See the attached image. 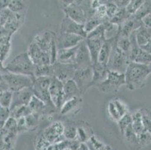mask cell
<instances>
[{
    "label": "cell",
    "mask_w": 151,
    "mask_h": 150,
    "mask_svg": "<svg viewBox=\"0 0 151 150\" xmlns=\"http://www.w3.org/2000/svg\"><path fill=\"white\" fill-rule=\"evenodd\" d=\"M150 74L148 65L131 62L124 74L126 86L130 90L143 88Z\"/></svg>",
    "instance_id": "6da1fadb"
},
{
    "label": "cell",
    "mask_w": 151,
    "mask_h": 150,
    "mask_svg": "<svg viewBox=\"0 0 151 150\" xmlns=\"http://www.w3.org/2000/svg\"><path fill=\"white\" fill-rule=\"evenodd\" d=\"M63 8L65 16L83 25L94 16L96 11L92 8L91 1H73Z\"/></svg>",
    "instance_id": "7a4b0ae2"
},
{
    "label": "cell",
    "mask_w": 151,
    "mask_h": 150,
    "mask_svg": "<svg viewBox=\"0 0 151 150\" xmlns=\"http://www.w3.org/2000/svg\"><path fill=\"white\" fill-rule=\"evenodd\" d=\"M5 67L7 71L14 74L35 78V65L29 56L27 52L15 56Z\"/></svg>",
    "instance_id": "3957f363"
},
{
    "label": "cell",
    "mask_w": 151,
    "mask_h": 150,
    "mask_svg": "<svg viewBox=\"0 0 151 150\" xmlns=\"http://www.w3.org/2000/svg\"><path fill=\"white\" fill-rule=\"evenodd\" d=\"M50 78H35L32 84V91L34 95L42 100L46 105V113L50 114L57 111V108L51 101L49 93Z\"/></svg>",
    "instance_id": "277c9868"
},
{
    "label": "cell",
    "mask_w": 151,
    "mask_h": 150,
    "mask_svg": "<svg viewBox=\"0 0 151 150\" xmlns=\"http://www.w3.org/2000/svg\"><path fill=\"white\" fill-rule=\"evenodd\" d=\"M117 38L114 40L112 45L111 53L107 67L109 71H115L120 74H125L131 61L128 55L122 52L116 46Z\"/></svg>",
    "instance_id": "5b68a950"
},
{
    "label": "cell",
    "mask_w": 151,
    "mask_h": 150,
    "mask_svg": "<svg viewBox=\"0 0 151 150\" xmlns=\"http://www.w3.org/2000/svg\"><path fill=\"white\" fill-rule=\"evenodd\" d=\"M4 77H5L9 90L12 93L25 89V88L32 87L34 78H35L26 76V75L14 74V73L7 71L6 68L4 71Z\"/></svg>",
    "instance_id": "8992f818"
},
{
    "label": "cell",
    "mask_w": 151,
    "mask_h": 150,
    "mask_svg": "<svg viewBox=\"0 0 151 150\" xmlns=\"http://www.w3.org/2000/svg\"><path fill=\"white\" fill-rule=\"evenodd\" d=\"M123 85H126L125 74L109 71L106 80L97 85L96 87L100 92L108 94L117 93Z\"/></svg>",
    "instance_id": "52a82bcc"
},
{
    "label": "cell",
    "mask_w": 151,
    "mask_h": 150,
    "mask_svg": "<svg viewBox=\"0 0 151 150\" xmlns=\"http://www.w3.org/2000/svg\"><path fill=\"white\" fill-rule=\"evenodd\" d=\"M93 72L91 68L86 69H77L75 71L73 80L80 89L81 95L86 93L89 88L93 86Z\"/></svg>",
    "instance_id": "ba28073f"
},
{
    "label": "cell",
    "mask_w": 151,
    "mask_h": 150,
    "mask_svg": "<svg viewBox=\"0 0 151 150\" xmlns=\"http://www.w3.org/2000/svg\"><path fill=\"white\" fill-rule=\"evenodd\" d=\"M50 98L57 110L60 111L63 104H65V95L63 92V83L55 77L52 78L49 87Z\"/></svg>",
    "instance_id": "9c48e42d"
},
{
    "label": "cell",
    "mask_w": 151,
    "mask_h": 150,
    "mask_svg": "<svg viewBox=\"0 0 151 150\" xmlns=\"http://www.w3.org/2000/svg\"><path fill=\"white\" fill-rule=\"evenodd\" d=\"M75 66L76 69H86L92 67L91 56L85 40L81 42L78 46Z\"/></svg>",
    "instance_id": "30bf717a"
},
{
    "label": "cell",
    "mask_w": 151,
    "mask_h": 150,
    "mask_svg": "<svg viewBox=\"0 0 151 150\" xmlns=\"http://www.w3.org/2000/svg\"><path fill=\"white\" fill-rule=\"evenodd\" d=\"M52 65H53L54 77L61 81L63 83L69 80L73 79L77 70L75 65L64 64V63L56 62Z\"/></svg>",
    "instance_id": "8fae6325"
},
{
    "label": "cell",
    "mask_w": 151,
    "mask_h": 150,
    "mask_svg": "<svg viewBox=\"0 0 151 150\" xmlns=\"http://www.w3.org/2000/svg\"><path fill=\"white\" fill-rule=\"evenodd\" d=\"M27 53L35 66L51 65L50 54L42 50L34 41L29 46Z\"/></svg>",
    "instance_id": "7c38bea8"
},
{
    "label": "cell",
    "mask_w": 151,
    "mask_h": 150,
    "mask_svg": "<svg viewBox=\"0 0 151 150\" xmlns=\"http://www.w3.org/2000/svg\"><path fill=\"white\" fill-rule=\"evenodd\" d=\"M63 124L60 122H56L45 129L43 136L49 144H57L65 140L63 136Z\"/></svg>",
    "instance_id": "4fadbf2b"
},
{
    "label": "cell",
    "mask_w": 151,
    "mask_h": 150,
    "mask_svg": "<svg viewBox=\"0 0 151 150\" xmlns=\"http://www.w3.org/2000/svg\"><path fill=\"white\" fill-rule=\"evenodd\" d=\"M60 32L74 34L79 35L85 39L87 36V34L84 31V26L83 24L76 23L66 16L64 17L62 20Z\"/></svg>",
    "instance_id": "5bb4252c"
},
{
    "label": "cell",
    "mask_w": 151,
    "mask_h": 150,
    "mask_svg": "<svg viewBox=\"0 0 151 150\" xmlns=\"http://www.w3.org/2000/svg\"><path fill=\"white\" fill-rule=\"evenodd\" d=\"M85 40V38L79 35L69 34V33L60 32L57 35V50H64L73 48L78 46L81 42Z\"/></svg>",
    "instance_id": "9a60e30c"
},
{
    "label": "cell",
    "mask_w": 151,
    "mask_h": 150,
    "mask_svg": "<svg viewBox=\"0 0 151 150\" xmlns=\"http://www.w3.org/2000/svg\"><path fill=\"white\" fill-rule=\"evenodd\" d=\"M56 40H57V35L54 32L50 31H44L38 34L35 37L33 41L42 50L49 53L50 56L52 46Z\"/></svg>",
    "instance_id": "2e32d148"
},
{
    "label": "cell",
    "mask_w": 151,
    "mask_h": 150,
    "mask_svg": "<svg viewBox=\"0 0 151 150\" xmlns=\"http://www.w3.org/2000/svg\"><path fill=\"white\" fill-rule=\"evenodd\" d=\"M34 95L32 88H25L13 93L12 102L10 107V111L17 107L29 105L32 97Z\"/></svg>",
    "instance_id": "e0dca14e"
},
{
    "label": "cell",
    "mask_w": 151,
    "mask_h": 150,
    "mask_svg": "<svg viewBox=\"0 0 151 150\" xmlns=\"http://www.w3.org/2000/svg\"><path fill=\"white\" fill-rule=\"evenodd\" d=\"M142 24L143 23L141 20H137L132 15L120 27L119 37L129 38L132 33L136 31Z\"/></svg>",
    "instance_id": "ac0fdd59"
},
{
    "label": "cell",
    "mask_w": 151,
    "mask_h": 150,
    "mask_svg": "<svg viewBox=\"0 0 151 150\" xmlns=\"http://www.w3.org/2000/svg\"><path fill=\"white\" fill-rule=\"evenodd\" d=\"M87 45L90 56H91L92 65L98 62V57L99 52L101 50L102 45L105 41V38H99V39H85Z\"/></svg>",
    "instance_id": "d6986e66"
},
{
    "label": "cell",
    "mask_w": 151,
    "mask_h": 150,
    "mask_svg": "<svg viewBox=\"0 0 151 150\" xmlns=\"http://www.w3.org/2000/svg\"><path fill=\"white\" fill-rule=\"evenodd\" d=\"M92 69L93 72V86H96L106 80L109 71L107 66H104L99 62H96L92 65Z\"/></svg>",
    "instance_id": "ffe728a7"
},
{
    "label": "cell",
    "mask_w": 151,
    "mask_h": 150,
    "mask_svg": "<svg viewBox=\"0 0 151 150\" xmlns=\"http://www.w3.org/2000/svg\"><path fill=\"white\" fill-rule=\"evenodd\" d=\"M78 46L73 48H69V49L59 50L57 51V62L64 63V64L75 65Z\"/></svg>",
    "instance_id": "44dd1931"
},
{
    "label": "cell",
    "mask_w": 151,
    "mask_h": 150,
    "mask_svg": "<svg viewBox=\"0 0 151 150\" xmlns=\"http://www.w3.org/2000/svg\"><path fill=\"white\" fill-rule=\"evenodd\" d=\"M63 92L65 95V101L74 98L81 97L80 89L73 80H69L63 83Z\"/></svg>",
    "instance_id": "7402d4cb"
},
{
    "label": "cell",
    "mask_w": 151,
    "mask_h": 150,
    "mask_svg": "<svg viewBox=\"0 0 151 150\" xmlns=\"http://www.w3.org/2000/svg\"><path fill=\"white\" fill-rule=\"evenodd\" d=\"M23 20V15L21 13H13L7 20L5 24L4 25V28L6 29V31L12 35L17 29L20 27V24Z\"/></svg>",
    "instance_id": "603a6c76"
},
{
    "label": "cell",
    "mask_w": 151,
    "mask_h": 150,
    "mask_svg": "<svg viewBox=\"0 0 151 150\" xmlns=\"http://www.w3.org/2000/svg\"><path fill=\"white\" fill-rule=\"evenodd\" d=\"M135 36L138 46H144L151 41V28L142 24L135 31Z\"/></svg>",
    "instance_id": "cb8c5ba5"
},
{
    "label": "cell",
    "mask_w": 151,
    "mask_h": 150,
    "mask_svg": "<svg viewBox=\"0 0 151 150\" xmlns=\"http://www.w3.org/2000/svg\"><path fill=\"white\" fill-rule=\"evenodd\" d=\"M114 40H110V41L105 40V41L104 42L102 47H101V50L99 52V54L98 62L99 64L102 65L104 66L108 65L110 55H111V49H112V45H113Z\"/></svg>",
    "instance_id": "d4e9b609"
},
{
    "label": "cell",
    "mask_w": 151,
    "mask_h": 150,
    "mask_svg": "<svg viewBox=\"0 0 151 150\" xmlns=\"http://www.w3.org/2000/svg\"><path fill=\"white\" fill-rule=\"evenodd\" d=\"M28 106L32 112L34 113L38 114L39 116L41 114H46V105L42 100H40L36 96L33 95L32 97Z\"/></svg>",
    "instance_id": "484cf974"
},
{
    "label": "cell",
    "mask_w": 151,
    "mask_h": 150,
    "mask_svg": "<svg viewBox=\"0 0 151 150\" xmlns=\"http://www.w3.org/2000/svg\"><path fill=\"white\" fill-rule=\"evenodd\" d=\"M119 33H120V26L111 23V22L105 23L104 37L106 41L114 40L117 38L119 37Z\"/></svg>",
    "instance_id": "4316f807"
},
{
    "label": "cell",
    "mask_w": 151,
    "mask_h": 150,
    "mask_svg": "<svg viewBox=\"0 0 151 150\" xmlns=\"http://www.w3.org/2000/svg\"><path fill=\"white\" fill-rule=\"evenodd\" d=\"M53 68L52 65L35 66V78H53Z\"/></svg>",
    "instance_id": "83f0119b"
},
{
    "label": "cell",
    "mask_w": 151,
    "mask_h": 150,
    "mask_svg": "<svg viewBox=\"0 0 151 150\" xmlns=\"http://www.w3.org/2000/svg\"><path fill=\"white\" fill-rule=\"evenodd\" d=\"M11 48V36L0 38V61L3 62L9 55Z\"/></svg>",
    "instance_id": "f1b7e54d"
},
{
    "label": "cell",
    "mask_w": 151,
    "mask_h": 150,
    "mask_svg": "<svg viewBox=\"0 0 151 150\" xmlns=\"http://www.w3.org/2000/svg\"><path fill=\"white\" fill-rule=\"evenodd\" d=\"M81 103V97L70 99L68 101H65V104H63V106L60 109V113L63 115H65V114L75 111L77 107L80 105Z\"/></svg>",
    "instance_id": "f546056e"
},
{
    "label": "cell",
    "mask_w": 151,
    "mask_h": 150,
    "mask_svg": "<svg viewBox=\"0 0 151 150\" xmlns=\"http://www.w3.org/2000/svg\"><path fill=\"white\" fill-rule=\"evenodd\" d=\"M131 16L128 14L126 8H118L114 16L112 17V19L109 22H111L112 23H115V24L118 25V26L120 27L123 23H125L126 20L129 18Z\"/></svg>",
    "instance_id": "4dcf8cb0"
},
{
    "label": "cell",
    "mask_w": 151,
    "mask_h": 150,
    "mask_svg": "<svg viewBox=\"0 0 151 150\" xmlns=\"http://www.w3.org/2000/svg\"><path fill=\"white\" fill-rule=\"evenodd\" d=\"M31 113H32V112L28 105L20 106V107H17L11 111V117L17 120L21 118L27 117V116Z\"/></svg>",
    "instance_id": "1f68e13d"
},
{
    "label": "cell",
    "mask_w": 151,
    "mask_h": 150,
    "mask_svg": "<svg viewBox=\"0 0 151 150\" xmlns=\"http://www.w3.org/2000/svg\"><path fill=\"white\" fill-rule=\"evenodd\" d=\"M132 128L134 130V131L135 132V134L138 136L140 134H141L143 131H145L144 126H143L141 113L139 111L134 113V114H132Z\"/></svg>",
    "instance_id": "d6a6232c"
},
{
    "label": "cell",
    "mask_w": 151,
    "mask_h": 150,
    "mask_svg": "<svg viewBox=\"0 0 151 150\" xmlns=\"http://www.w3.org/2000/svg\"><path fill=\"white\" fill-rule=\"evenodd\" d=\"M116 46L122 52L126 53V55H128L129 57L132 50V44L129 38L118 37L117 40H116Z\"/></svg>",
    "instance_id": "836d02e7"
},
{
    "label": "cell",
    "mask_w": 151,
    "mask_h": 150,
    "mask_svg": "<svg viewBox=\"0 0 151 150\" xmlns=\"http://www.w3.org/2000/svg\"><path fill=\"white\" fill-rule=\"evenodd\" d=\"M151 14V1H145L140 8L133 16L138 20H141L147 15Z\"/></svg>",
    "instance_id": "e575fe53"
},
{
    "label": "cell",
    "mask_w": 151,
    "mask_h": 150,
    "mask_svg": "<svg viewBox=\"0 0 151 150\" xmlns=\"http://www.w3.org/2000/svg\"><path fill=\"white\" fill-rule=\"evenodd\" d=\"M12 98H13V93L9 90L0 93V106L10 109Z\"/></svg>",
    "instance_id": "d590c367"
},
{
    "label": "cell",
    "mask_w": 151,
    "mask_h": 150,
    "mask_svg": "<svg viewBox=\"0 0 151 150\" xmlns=\"http://www.w3.org/2000/svg\"><path fill=\"white\" fill-rule=\"evenodd\" d=\"M105 23L101 24L97 28L95 29L93 31L87 34L86 39H99V38H105L104 35H105Z\"/></svg>",
    "instance_id": "8d00e7d4"
},
{
    "label": "cell",
    "mask_w": 151,
    "mask_h": 150,
    "mask_svg": "<svg viewBox=\"0 0 151 150\" xmlns=\"http://www.w3.org/2000/svg\"><path fill=\"white\" fill-rule=\"evenodd\" d=\"M123 134H124L125 137H126V140H127V142H128L129 144H131V145L132 146L138 145V136H137V134H135V132L133 130L132 125L129 126V127L126 129V131H124Z\"/></svg>",
    "instance_id": "74e56055"
},
{
    "label": "cell",
    "mask_w": 151,
    "mask_h": 150,
    "mask_svg": "<svg viewBox=\"0 0 151 150\" xmlns=\"http://www.w3.org/2000/svg\"><path fill=\"white\" fill-rule=\"evenodd\" d=\"M77 134H78V130H77V127L75 126L68 125L67 126H64L63 136H64L65 140H75L77 138Z\"/></svg>",
    "instance_id": "f35d334b"
},
{
    "label": "cell",
    "mask_w": 151,
    "mask_h": 150,
    "mask_svg": "<svg viewBox=\"0 0 151 150\" xmlns=\"http://www.w3.org/2000/svg\"><path fill=\"white\" fill-rule=\"evenodd\" d=\"M101 24H103V22L101 20H98L96 17H93L92 18H90V20H88L86 23H84V31L86 32V34H89L90 32H91L92 31L95 29L96 28L100 26Z\"/></svg>",
    "instance_id": "ab89813d"
},
{
    "label": "cell",
    "mask_w": 151,
    "mask_h": 150,
    "mask_svg": "<svg viewBox=\"0 0 151 150\" xmlns=\"http://www.w3.org/2000/svg\"><path fill=\"white\" fill-rule=\"evenodd\" d=\"M118 126L120 127V131H121L122 134H123L126 129L131 126L132 123V116L130 113H127L125 116H123V117L120 118V119L118 121Z\"/></svg>",
    "instance_id": "60d3db41"
},
{
    "label": "cell",
    "mask_w": 151,
    "mask_h": 150,
    "mask_svg": "<svg viewBox=\"0 0 151 150\" xmlns=\"http://www.w3.org/2000/svg\"><path fill=\"white\" fill-rule=\"evenodd\" d=\"M144 2H145L144 0H131V1H129V3L126 8L130 16L134 15Z\"/></svg>",
    "instance_id": "b9f144b4"
},
{
    "label": "cell",
    "mask_w": 151,
    "mask_h": 150,
    "mask_svg": "<svg viewBox=\"0 0 151 150\" xmlns=\"http://www.w3.org/2000/svg\"><path fill=\"white\" fill-rule=\"evenodd\" d=\"M78 130V134H77V140L81 144H86L90 139L92 136H90L88 133V130L83 126H79L77 127Z\"/></svg>",
    "instance_id": "7bdbcfd3"
},
{
    "label": "cell",
    "mask_w": 151,
    "mask_h": 150,
    "mask_svg": "<svg viewBox=\"0 0 151 150\" xmlns=\"http://www.w3.org/2000/svg\"><path fill=\"white\" fill-rule=\"evenodd\" d=\"M24 4L22 1H9L8 8L13 13H21L24 9Z\"/></svg>",
    "instance_id": "ee69618b"
},
{
    "label": "cell",
    "mask_w": 151,
    "mask_h": 150,
    "mask_svg": "<svg viewBox=\"0 0 151 150\" xmlns=\"http://www.w3.org/2000/svg\"><path fill=\"white\" fill-rule=\"evenodd\" d=\"M102 2L103 3L105 4V7H106L107 16H108L109 20H111L112 19V17L114 16L115 14H116L118 8L114 3L113 1H102Z\"/></svg>",
    "instance_id": "f6af8a7d"
},
{
    "label": "cell",
    "mask_w": 151,
    "mask_h": 150,
    "mask_svg": "<svg viewBox=\"0 0 151 150\" xmlns=\"http://www.w3.org/2000/svg\"><path fill=\"white\" fill-rule=\"evenodd\" d=\"M38 117H39V115L34 113L29 114L27 117H25L27 128H34L36 127L38 122Z\"/></svg>",
    "instance_id": "bcb514c9"
},
{
    "label": "cell",
    "mask_w": 151,
    "mask_h": 150,
    "mask_svg": "<svg viewBox=\"0 0 151 150\" xmlns=\"http://www.w3.org/2000/svg\"><path fill=\"white\" fill-rule=\"evenodd\" d=\"M113 102L114 104L115 107H116V110H117L118 113L120 114V117H123V116L129 113L128 108H127L126 105L123 102V101L119 100V99H115V100L113 101Z\"/></svg>",
    "instance_id": "7dc6e473"
},
{
    "label": "cell",
    "mask_w": 151,
    "mask_h": 150,
    "mask_svg": "<svg viewBox=\"0 0 151 150\" xmlns=\"http://www.w3.org/2000/svg\"><path fill=\"white\" fill-rule=\"evenodd\" d=\"M108 113H109L110 116H111L114 120L116 121V122H118V121L120 120L121 117H120V114H119V113H118L117 110H116L113 101H110V102L108 103Z\"/></svg>",
    "instance_id": "c3c4849f"
},
{
    "label": "cell",
    "mask_w": 151,
    "mask_h": 150,
    "mask_svg": "<svg viewBox=\"0 0 151 150\" xmlns=\"http://www.w3.org/2000/svg\"><path fill=\"white\" fill-rule=\"evenodd\" d=\"M151 141V134L150 132L145 131H143L141 134H140L139 135H138V145L143 146L147 145L148 143H150Z\"/></svg>",
    "instance_id": "681fc988"
},
{
    "label": "cell",
    "mask_w": 151,
    "mask_h": 150,
    "mask_svg": "<svg viewBox=\"0 0 151 150\" xmlns=\"http://www.w3.org/2000/svg\"><path fill=\"white\" fill-rule=\"evenodd\" d=\"M12 11H11L9 8H5L0 11V25L3 27L7 20H9L10 16L12 15Z\"/></svg>",
    "instance_id": "f907efd6"
},
{
    "label": "cell",
    "mask_w": 151,
    "mask_h": 150,
    "mask_svg": "<svg viewBox=\"0 0 151 150\" xmlns=\"http://www.w3.org/2000/svg\"><path fill=\"white\" fill-rule=\"evenodd\" d=\"M10 117V109H9V108H5V107L0 106V122L5 123Z\"/></svg>",
    "instance_id": "816d5d0a"
},
{
    "label": "cell",
    "mask_w": 151,
    "mask_h": 150,
    "mask_svg": "<svg viewBox=\"0 0 151 150\" xmlns=\"http://www.w3.org/2000/svg\"><path fill=\"white\" fill-rule=\"evenodd\" d=\"M5 71L0 72V93L9 90V88H8V86H7L5 77H4V71Z\"/></svg>",
    "instance_id": "f5cc1de1"
},
{
    "label": "cell",
    "mask_w": 151,
    "mask_h": 150,
    "mask_svg": "<svg viewBox=\"0 0 151 150\" xmlns=\"http://www.w3.org/2000/svg\"><path fill=\"white\" fill-rule=\"evenodd\" d=\"M113 2L118 8H126V6L129 3V0H115V1H113Z\"/></svg>",
    "instance_id": "db71d44e"
},
{
    "label": "cell",
    "mask_w": 151,
    "mask_h": 150,
    "mask_svg": "<svg viewBox=\"0 0 151 150\" xmlns=\"http://www.w3.org/2000/svg\"><path fill=\"white\" fill-rule=\"evenodd\" d=\"M17 127L19 131L25 130V128L27 129V125H26L25 118H21L17 120Z\"/></svg>",
    "instance_id": "11a10c76"
},
{
    "label": "cell",
    "mask_w": 151,
    "mask_h": 150,
    "mask_svg": "<svg viewBox=\"0 0 151 150\" xmlns=\"http://www.w3.org/2000/svg\"><path fill=\"white\" fill-rule=\"evenodd\" d=\"M141 22H142V23L145 25V27L151 28V14H150L145 17L141 20Z\"/></svg>",
    "instance_id": "9f6ffc18"
},
{
    "label": "cell",
    "mask_w": 151,
    "mask_h": 150,
    "mask_svg": "<svg viewBox=\"0 0 151 150\" xmlns=\"http://www.w3.org/2000/svg\"><path fill=\"white\" fill-rule=\"evenodd\" d=\"M140 47H141L144 51L151 54V41H149L147 44H146L144 45V46Z\"/></svg>",
    "instance_id": "6f0895ef"
},
{
    "label": "cell",
    "mask_w": 151,
    "mask_h": 150,
    "mask_svg": "<svg viewBox=\"0 0 151 150\" xmlns=\"http://www.w3.org/2000/svg\"><path fill=\"white\" fill-rule=\"evenodd\" d=\"M78 150H90L86 144H81L80 146L78 148Z\"/></svg>",
    "instance_id": "680465c9"
},
{
    "label": "cell",
    "mask_w": 151,
    "mask_h": 150,
    "mask_svg": "<svg viewBox=\"0 0 151 150\" xmlns=\"http://www.w3.org/2000/svg\"><path fill=\"white\" fill-rule=\"evenodd\" d=\"M5 70V67L3 65V64H2V62L0 61V72L1 71H3Z\"/></svg>",
    "instance_id": "91938a15"
},
{
    "label": "cell",
    "mask_w": 151,
    "mask_h": 150,
    "mask_svg": "<svg viewBox=\"0 0 151 150\" xmlns=\"http://www.w3.org/2000/svg\"><path fill=\"white\" fill-rule=\"evenodd\" d=\"M5 123H4V122H0V129H2V128L5 126Z\"/></svg>",
    "instance_id": "94428289"
},
{
    "label": "cell",
    "mask_w": 151,
    "mask_h": 150,
    "mask_svg": "<svg viewBox=\"0 0 151 150\" xmlns=\"http://www.w3.org/2000/svg\"><path fill=\"white\" fill-rule=\"evenodd\" d=\"M148 67H149V69H150V73H151V62L150 63L149 65H148Z\"/></svg>",
    "instance_id": "6125c7cd"
},
{
    "label": "cell",
    "mask_w": 151,
    "mask_h": 150,
    "mask_svg": "<svg viewBox=\"0 0 151 150\" xmlns=\"http://www.w3.org/2000/svg\"><path fill=\"white\" fill-rule=\"evenodd\" d=\"M55 146H56V145H55ZM55 150H58V149H57V146H56V149H55Z\"/></svg>",
    "instance_id": "be15d7a7"
},
{
    "label": "cell",
    "mask_w": 151,
    "mask_h": 150,
    "mask_svg": "<svg viewBox=\"0 0 151 150\" xmlns=\"http://www.w3.org/2000/svg\"><path fill=\"white\" fill-rule=\"evenodd\" d=\"M0 26H1V25H0Z\"/></svg>",
    "instance_id": "e7e4bbea"
}]
</instances>
